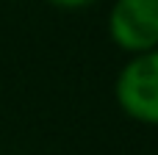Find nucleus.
<instances>
[{
  "label": "nucleus",
  "mask_w": 158,
  "mask_h": 155,
  "mask_svg": "<svg viewBox=\"0 0 158 155\" xmlns=\"http://www.w3.org/2000/svg\"><path fill=\"white\" fill-rule=\"evenodd\" d=\"M114 103L131 122L158 128V50L128 55L114 78Z\"/></svg>",
  "instance_id": "1"
},
{
  "label": "nucleus",
  "mask_w": 158,
  "mask_h": 155,
  "mask_svg": "<svg viewBox=\"0 0 158 155\" xmlns=\"http://www.w3.org/2000/svg\"><path fill=\"white\" fill-rule=\"evenodd\" d=\"M106 33L125 55L158 50V0H114L106 14Z\"/></svg>",
  "instance_id": "2"
},
{
  "label": "nucleus",
  "mask_w": 158,
  "mask_h": 155,
  "mask_svg": "<svg viewBox=\"0 0 158 155\" xmlns=\"http://www.w3.org/2000/svg\"><path fill=\"white\" fill-rule=\"evenodd\" d=\"M47 3L58 11H83V8H92L97 0H47Z\"/></svg>",
  "instance_id": "3"
}]
</instances>
